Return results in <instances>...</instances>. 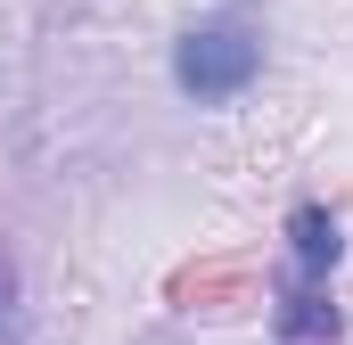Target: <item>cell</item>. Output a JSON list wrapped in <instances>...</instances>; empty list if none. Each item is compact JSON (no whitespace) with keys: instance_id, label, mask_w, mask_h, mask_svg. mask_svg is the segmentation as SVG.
I'll return each instance as SVG.
<instances>
[{"instance_id":"6da1fadb","label":"cell","mask_w":353,"mask_h":345,"mask_svg":"<svg viewBox=\"0 0 353 345\" xmlns=\"http://www.w3.org/2000/svg\"><path fill=\"white\" fill-rule=\"evenodd\" d=\"M263 75V33L255 25H239V17H214V25H189L173 50V83L189 99H239V90Z\"/></svg>"},{"instance_id":"7a4b0ae2","label":"cell","mask_w":353,"mask_h":345,"mask_svg":"<svg viewBox=\"0 0 353 345\" xmlns=\"http://www.w3.org/2000/svg\"><path fill=\"white\" fill-rule=\"evenodd\" d=\"M296 263H304V279H321V271L337 263V222H329L321 206H304V214H296Z\"/></svg>"}]
</instances>
